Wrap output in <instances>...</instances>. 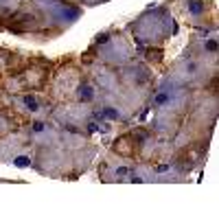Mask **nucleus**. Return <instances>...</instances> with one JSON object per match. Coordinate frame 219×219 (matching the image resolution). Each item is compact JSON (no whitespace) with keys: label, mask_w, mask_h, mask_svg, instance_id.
<instances>
[{"label":"nucleus","mask_w":219,"mask_h":219,"mask_svg":"<svg viewBox=\"0 0 219 219\" xmlns=\"http://www.w3.org/2000/svg\"><path fill=\"white\" fill-rule=\"evenodd\" d=\"M24 103H26V108H29V110H37V103H35V99H33V97H24Z\"/></svg>","instance_id":"f257e3e1"},{"label":"nucleus","mask_w":219,"mask_h":219,"mask_svg":"<svg viewBox=\"0 0 219 219\" xmlns=\"http://www.w3.org/2000/svg\"><path fill=\"white\" fill-rule=\"evenodd\" d=\"M81 99H86V101L92 99V88H81Z\"/></svg>","instance_id":"f03ea898"},{"label":"nucleus","mask_w":219,"mask_h":219,"mask_svg":"<svg viewBox=\"0 0 219 219\" xmlns=\"http://www.w3.org/2000/svg\"><path fill=\"white\" fill-rule=\"evenodd\" d=\"M188 9L193 11V13H199V11H202V2H191V4H188Z\"/></svg>","instance_id":"7ed1b4c3"},{"label":"nucleus","mask_w":219,"mask_h":219,"mask_svg":"<svg viewBox=\"0 0 219 219\" xmlns=\"http://www.w3.org/2000/svg\"><path fill=\"white\" fill-rule=\"evenodd\" d=\"M167 101H169V97H167L164 92H162V94H158V97H156V103H158V105H162V103H167Z\"/></svg>","instance_id":"20e7f679"},{"label":"nucleus","mask_w":219,"mask_h":219,"mask_svg":"<svg viewBox=\"0 0 219 219\" xmlns=\"http://www.w3.org/2000/svg\"><path fill=\"white\" fill-rule=\"evenodd\" d=\"M206 48H208L210 53H215V50H217V42L215 40H208V42H206Z\"/></svg>","instance_id":"39448f33"},{"label":"nucleus","mask_w":219,"mask_h":219,"mask_svg":"<svg viewBox=\"0 0 219 219\" xmlns=\"http://www.w3.org/2000/svg\"><path fill=\"white\" fill-rule=\"evenodd\" d=\"M15 164H18V167H29V164H31V162H29V160H26V158H24V156H22V158H18V160H15Z\"/></svg>","instance_id":"423d86ee"},{"label":"nucleus","mask_w":219,"mask_h":219,"mask_svg":"<svg viewBox=\"0 0 219 219\" xmlns=\"http://www.w3.org/2000/svg\"><path fill=\"white\" fill-rule=\"evenodd\" d=\"M108 40H110L108 35H97V42H99V44H105V42H108Z\"/></svg>","instance_id":"0eeeda50"},{"label":"nucleus","mask_w":219,"mask_h":219,"mask_svg":"<svg viewBox=\"0 0 219 219\" xmlns=\"http://www.w3.org/2000/svg\"><path fill=\"white\" fill-rule=\"evenodd\" d=\"M105 114H108V116H110V119H116V116H119V114H116V112H114V110H105Z\"/></svg>","instance_id":"6e6552de"},{"label":"nucleus","mask_w":219,"mask_h":219,"mask_svg":"<svg viewBox=\"0 0 219 219\" xmlns=\"http://www.w3.org/2000/svg\"><path fill=\"white\" fill-rule=\"evenodd\" d=\"M33 130H35V132H42L44 125H42V123H35V125H33Z\"/></svg>","instance_id":"1a4fd4ad"}]
</instances>
